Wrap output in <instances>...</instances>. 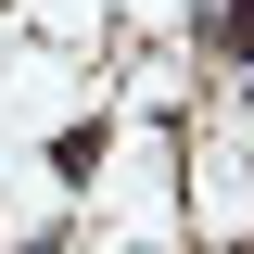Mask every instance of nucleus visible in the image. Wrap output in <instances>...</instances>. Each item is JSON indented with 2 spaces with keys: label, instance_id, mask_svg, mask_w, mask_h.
Masks as SVG:
<instances>
[{
  "label": "nucleus",
  "instance_id": "obj_1",
  "mask_svg": "<svg viewBox=\"0 0 254 254\" xmlns=\"http://www.w3.org/2000/svg\"><path fill=\"white\" fill-rule=\"evenodd\" d=\"M216 51H229V64H254V0H229V13H216Z\"/></svg>",
  "mask_w": 254,
  "mask_h": 254
}]
</instances>
